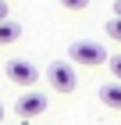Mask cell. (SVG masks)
Segmentation results:
<instances>
[{
	"mask_svg": "<svg viewBox=\"0 0 121 125\" xmlns=\"http://www.w3.org/2000/svg\"><path fill=\"white\" fill-rule=\"evenodd\" d=\"M18 36H21V25H18V21H11V18L0 21V47H11Z\"/></svg>",
	"mask_w": 121,
	"mask_h": 125,
	"instance_id": "8992f818",
	"label": "cell"
},
{
	"mask_svg": "<svg viewBox=\"0 0 121 125\" xmlns=\"http://www.w3.org/2000/svg\"><path fill=\"white\" fill-rule=\"evenodd\" d=\"M61 7H68V11H82V7H89V0H61Z\"/></svg>",
	"mask_w": 121,
	"mask_h": 125,
	"instance_id": "9c48e42d",
	"label": "cell"
},
{
	"mask_svg": "<svg viewBox=\"0 0 121 125\" xmlns=\"http://www.w3.org/2000/svg\"><path fill=\"white\" fill-rule=\"evenodd\" d=\"M47 104H50L47 93H36V89H32V93H21L18 100H14V111H18L21 122H32V118H39L47 111Z\"/></svg>",
	"mask_w": 121,
	"mask_h": 125,
	"instance_id": "277c9868",
	"label": "cell"
},
{
	"mask_svg": "<svg viewBox=\"0 0 121 125\" xmlns=\"http://www.w3.org/2000/svg\"><path fill=\"white\" fill-rule=\"evenodd\" d=\"M4 75L14 82V86H21V89H32L39 82V72H36V64H28L25 57H14V61H7L4 64Z\"/></svg>",
	"mask_w": 121,
	"mask_h": 125,
	"instance_id": "7a4b0ae2",
	"label": "cell"
},
{
	"mask_svg": "<svg viewBox=\"0 0 121 125\" xmlns=\"http://www.w3.org/2000/svg\"><path fill=\"white\" fill-rule=\"evenodd\" d=\"M68 57H71V64L96 68V64H107V50H103V43H93V39H71Z\"/></svg>",
	"mask_w": 121,
	"mask_h": 125,
	"instance_id": "6da1fadb",
	"label": "cell"
},
{
	"mask_svg": "<svg viewBox=\"0 0 121 125\" xmlns=\"http://www.w3.org/2000/svg\"><path fill=\"white\" fill-rule=\"evenodd\" d=\"M103 32H107V36H111V39H118V43H121V18H111V21H107V29H103Z\"/></svg>",
	"mask_w": 121,
	"mask_h": 125,
	"instance_id": "ba28073f",
	"label": "cell"
},
{
	"mask_svg": "<svg viewBox=\"0 0 121 125\" xmlns=\"http://www.w3.org/2000/svg\"><path fill=\"white\" fill-rule=\"evenodd\" d=\"M4 4H7V0H4Z\"/></svg>",
	"mask_w": 121,
	"mask_h": 125,
	"instance_id": "5bb4252c",
	"label": "cell"
},
{
	"mask_svg": "<svg viewBox=\"0 0 121 125\" xmlns=\"http://www.w3.org/2000/svg\"><path fill=\"white\" fill-rule=\"evenodd\" d=\"M47 82L57 89V93H71V89L78 86L75 68H71V64H64V61H54V64H47Z\"/></svg>",
	"mask_w": 121,
	"mask_h": 125,
	"instance_id": "3957f363",
	"label": "cell"
},
{
	"mask_svg": "<svg viewBox=\"0 0 121 125\" xmlns=\"http://www.w3.org/2000/svg\"><path fill=\"white\" fill-rule=\"evenodd\" d=\"M0 21H7V4L0 0Z\"/></svg>",
	"mask_w": 121,
	"mask_h": 125,
	"instance_id": "30bf717a",
	"label": "cell"
},
{
	"mask_svg": "<svg viewBox=\"0 0 121 125\" xmlns=\"http://www.w3.org/2000/svg\"><path fill=\"white\" fill-rule=\"evenodd\" d=\"M0 125H4V104H0Z\"/></svg>",
	"mask_w": 121,
	"mask_h": 125,
	"instance_id": "7c38bea8",
	"label": "cell"
},
{
	"mask_svg": "<svg viewBox=\"0 0 121 125\" xmlns=\"http://www.w3.org/2000/svg\"><path fill=\"white\" fill-rule=\"evenodd\" d=\"M100 100H103V107L121 111V82H103L100 86Z\"/></svg>",
	"mask_w": 121,
	"mask_h": 125,
	"instance_id": "5b68a950",
	"label": "cell"
},
{
	"mask_svg": "<svg viewBox=\"0 0 121 125\" xmlns=\"http://www.w3.org/2000/svg\"><path fill=\"white\" fill-rule=\"evenodd\" d=\"M114 18H121V0H118V4H114Z\"/></svg>",
	"mask_w": 121,
	"mask_h": 125,
	"instance_id": "8fae6325",
	"label": "cell"
},
{
	"mask_svg": "<svg viewBox=\"0 0 121 125\" xmlns=\"http://www.w3.org/2000/svg\"><path fill=\"white\" fill-rule=\"evenodd\" d=\"M18 125H28V122H18Z\"/></svg>",
	"mask_w": 121,
	"mask_h": 125,
	"instance_id": "4fadbf2b",
	"label": "cell"
},
{
	"mask_svg": "<svg viewBox=\"0 0 121 125\" xmlns=\"http://www.w3.org/2000/svg\"><path fill=\"white\" fill-rule=\"evenodd\" d=\"M107 68H111L114 82H121V54H114V57H107Z\"/></svg>",
	"mask_w": 121,
	"mask_h": 125,
	"instance_id": "52a82bcc",
	"label": "cell"
}]
</instances>
